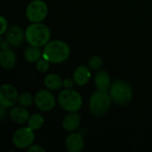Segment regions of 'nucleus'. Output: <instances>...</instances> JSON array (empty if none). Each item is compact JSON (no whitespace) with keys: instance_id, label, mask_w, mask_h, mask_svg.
Wrapping results in <instances>:
<instances>
[{"instance_id":"393cba45","label":"nucleus","mask_w":152,"mask_h":152,"mask_svg":"<svg viewBox=\"0 0 152 152\" xmlns=\"http://www.w3.org/2000/svg\"><path fill=\"white\" fill-rule=\"evenodd\" d=\"M74 84H75L74 79L66 78V79L63 80V86H64L65 88H71V87H73Z\"/></svg>"},{"instance_id":"ddd939ff","label":"nucleus","mask_w":152,"mask_h":152,"mask_svg":"<svg viewBox=\"0 0 152 152\" xmlns=\"http://www.w3.org/2000/svg\"><path fill=\"white\" fill-rule=\"evenodd\" d=\"M10 118L17 124H24L29 118V113L23 106L13 107L10 110Z\"/></svg>"},{"instance_id":"20e7f679","label":"nucleus","mask_w":152,"mask_h":152,"mask_svg":"<svg viewBox=\"0 0 152 152\" xmlns=\"http://www.w3.org/2000/svg\"><path fill=\"white\" fill-rule=\"evenodd\" d=\"M111 98L108 92L95 91L91 95L89 101V109L91 113L95 117H102L105 115L110 107Z\"/></svg>"},{"instance_id":"a211bd4d","label":"nucleus","mask_w":152,"mask_h":152,"mask_svg":"<svg viewBox=\"0 0 152 152\" xmlns=\"http://www.w3.org/2000/svg\"><path fill=\"white\" fill-rule=\"evenodd\" d=\"M38 48L39 47L33 46V45L28 46L24 52L25 60L28 62H31V63L37 62L41 59V57H43V54Z\"/></svg>"},{"instance_id":"2eb2a0df","label":"nucleus","mask_w":152,"mask_h":152,"mask_svg":"<svg viewBox=\"0 0 152 152\" xmlns=\"http://www.w3.org/2000/svg\"><path fill=\"white\" fill-rule=\"evenodd\" d=\"M0 62L4 69H11L15 66L16 56L14 53L10 49L2 50L0 53Z\"/></svg>"},{"instance_id":"1a4fd4ad","label":"nucleus","mask_w":152,"mask_h":152,"mask_svg":"<svg viewBox=\"0 0 152 152\" xmlns=\"http://www.w3.org/2000/svg\"><path fill=\"white\" fill-rule=\"evenodd\" d=\"M36 106L42 111H50L55 107V98L47 90L38 91L34 98Z\"/></svg>"},{"instance_id":"412c9836","label":"nucleus","mask_w":152,"mask_h":152,"mask_svg":"<svg viewBox=\"0 0 152 152\" xmlns=\"http://www.w3.org/2000/svg\"><path fill=\"white\" fill-rule=\"evenodd\" d=\"M102 64H103V61H102V58L100 56H96V55L91 57L88 61V66L92 69H98L102 66Z\"/></svg>"},{"instance_id":"b1692460","label":"nucleus","mask_w":152,"mask_h":152,"mask_svg":"<svg viewBox=\"0 0 152 152\" xmlns=\"http://www.w3.org/2000/svg\"><path fill=\"white\" fill-rule=\"evenodd\" d=\"M45 150L40 146V145H31L28 149V152H45Z\"/></svg>"},{"instance_id":"a878e982","label":"nucleus","mask_w":152,"mask_h":152,"mask_svg":"<svg viewBox=\"0 0 152 152\" xmlns=\"http://www.w3.org/2000/svg\"><path fill=\"white\" fill-rule=\"evenodd\" d=\"M5 109H6V108H4V107H3V106L0 107V119H1V120H3L4 118V115H5Z\"/></svg>"},{"instance_id":"f8f14e48","label":"nucleus","mask_w":152,"mask_h":152,"mask_svg":"<svg viewBox=\"0 0 152 152\" xmlns=\"http://www.w3.org/2000/svg\"><path fill=\"white\" fill-rule=\"evenodd\" d=\"M94 83L97 87V90L102 92H108L111 86L109 73L105 70H99L95 74Z\"/></svg>"},{"instance_id":"dca6fc26","label":"nucleus","mask_w":152,"mask_h":152,"mask_svg":"<svg viewBox=\"0 0 152 152\" xmlns=\"http://www.w3.org/2000/svg\"><path fill=\"white\" fill-rule=\"evenodd\" d=\"M79 125H80V117L76 112H71L70 114L67 115L62 121V127L68 132H72L77 130Z\"/></svg>"},{"instance_id":"4468645a","label":"nucleus","mask_w":152,"mask_h":152,"mask_svg":"<svg viewBox=\"0 0 152 152\" xmlns=\"http://www.w3.org/2000/svg\"><path fill=\"white\" fill-rule=\"evenodd\" d=\"M91 77V72L88 68L85 66L77 67L73 74V79L75 83L78 86H85L88 83Z\"/></svg>"},{"instance_id":"0eeeda50","label":"nucleus","mask_w":152,"mask_h":152,"mask_svg":"<svg viewBox=\"0 0 152 152\" xmlns=\"http://www.w3.org/2000/svg\"><path fill=\"white\" fill-rule=\"evenodd\" d=\"M12 143L18 149H26L30 147L35 140L34 130L29 126L18 129L12 135Z\"/></svg>"},{"instance_id":"423d86ee","label":"nucleus","mask_w":152,"mask_h":152,"mask_svg":"<svg viewBox=\"0 0 152 152\" xmlns=\"http://www.w3.org/2000/svg\"><path fill=\"white\" fill-rule=\"evenodd\" d=\"M48 8L43 0L31 1L26 9V16L31 22H41L47 16Z\"/></svg>"},{"instance_id":"39448f33","label":"nucleus","mask_w":152,"mask_h":152,"mask_svg":"<svg viewBox=\"0 0 152 152\" xmlns=\"http://www.w3.org/2000/svg\"><path fill=\"white\" fill-rule=\"evenodd\" d=\"M58 102L66 111L77 112L82 107V97L77 91L71 88H66L61 91L58 96Z\"/></svg>"},{"instance_id":"9b49d317","label":"nucleus","mask_w":152,"mask_h":152,"mask_svg":"<svg viewBox=\"0 0 152 152\" xmlns=\"http://www.w3.org/2000/svg\"><path fill=\"white\" fill-rule=\"evenodd\" d=\"M24 37L25 34L23 33V30L19 26L14 25L7 29L5 34V40L9 43V45L12 46H19Z\"/></svg>"},{"instance_id":"6ab92c4d","label":"nucleus","mask_w":152,"mask_h":152,"mask_svg":"<svg viewBox=\"0 0 152 152\" xmlns=\"http://www.w3.org/2000/svg\"><path fill=\"white\" fill-rule=\"evenodd\" d=\"M45 119L40 114H33L28 120V126L34 131L40 129L44 125Z\"/></svg>"},{"instance_id":"9d476101","label":"nucleus","mask_w":152,"mask_h":152,"mask_svg":"<svg viewBox=\"0 0 152 152\" xmlns=\"http://www.w3.org/2000/svg\"><path fill=\"white\" fill-rule=\"evenodd\" d=\"M66 149L69 152H79L84 149L85 141L81 134L72 133L66 139Z\"/></svg>"},{"instance_id":"6e6552de","label":"nucleus","mask_w":152,"mask_h":152,"mask_svg":"<svg viewBox=\"0 0 152 152\" xmlns=\"http://www.w3.org/2000/svg\"><path fill=\"white\" fill-rule=\"evenodd\" d=\"M19 99L16 88L10 84H4L0 87V104L4 108L12 107Z\"/></svg>"},{"instance_id":"4be33fe9","label":"nucleus","mask_w":152,"mask_h":152,"mask_svg":"<svg viewBox=\"0 0 152 152\" xmlns=\"http://www.w3.org/2000/svg\"><path fill=\"white\" fill-rule=\"evenodd\" d=\"M50 62L48 61H46L45 59H40L37 62V69L40 72V73H45L46 71H48L49 67H50Z\"/></svg>"},{"instance_id":"f3484780","label":"nucleus","mask_w":152,"mask_h":152,"mask_svg":"<svg viewBox=\"0 0 152 152\" xmlns=\"http://www.w3.org/2000/svg\"><path fill=\"white\" fill-rule=\"evenodd\" d=\"M44 84L47 89L55 91L61 89L63 86V80L61 78L60 76L56 74H48L45 77Z\"/></svg>"},{"instance_id":"aec40b11","label":"nucleus","mask_w":152,"mask_h":152,"mask_svg":"<svg viewBox=\"0 0 152 152\" xmlns=\"http://www.w3.org/2000/svg\"><path fill=\"white\" fill-rule=\"evenodd\" d=\"M34 99L32 97V95L28 93H23L19 95V99H18V102L20 103V106L23 107H28L30 106L33 102Z\"/></svg>"},{"instance_id":"7ed1b4c3","label":"nucleus","mask_w":152,"mask_h":152,"mask_svg":"<svg viewBox=\"0 0 152 152\" xmlns=\"http://www.w3.org/2000/svg\"><path fill=\"white\" fill-rule=\"evenodd\" d=\"M110 95L115 104L118 106H126L132 101V86L125 80L117 79L110 86Z\"/></svg>"},{"instance_id":"f257e3e1","label":"nucleus","mask_w":152,"mask_h":152,"mask_svg":"<svg viewBox=\"0 0 152 152\" xmlns=\"http://www.w3.org/2000/svg\"><path fill=\"white\" fill-rule=\"evenodd\" d=\"M69 46L65 42L61 40H53L45 45L43 58L50 63H61L69 58Z\"/></svg>"},{"instance_id":"bb28decb","label":"nucleus","mask_w":152,"mask_h":152,"mask_svg":"<svg viewBox=\"0 0 152 152\" xmlns=\"http://www.w3.org/2000/svg\"><path fill=\"white\" fill-rule=\"evenodd\" d=\"M8 45H9V43L6 40L5 41H2L1 42V48H2V50L8 49Z\"/></svg>"},{"instance_id":"f03ea898","label":"nucleus","mask_w":152,"mask_h":152,"mask_svg":"<svg viewBox=\"0 0 152 152\" xmlns=\"http://www.w3.org/2000/svg\"><path fill=\"white\" fill-rule=\"evenodd\" d=\"M51 31L49 28L41 22H33L25 31V38L27 42L33 46H45L50 40Z\"/></svg>"},{"instance_id":"5701e85b","label":"nucleus","mask_w":152,"mask_h":152,"mask_svg":"<svg viewBox=\"0 0 152 152\" xmlns=\"http://www.w3.org/2000/svg\"><path fill=\"white\" fill-rule=\"evenodd\" d=\"M0 20H1V24H2V28H1V31H0V35H3L7 30L8 22H7V20L4 16H1L0 17Z\"/></svg>"}]
</instances>
